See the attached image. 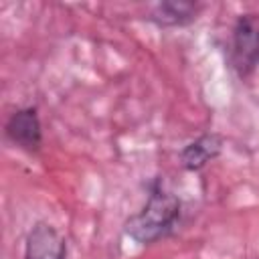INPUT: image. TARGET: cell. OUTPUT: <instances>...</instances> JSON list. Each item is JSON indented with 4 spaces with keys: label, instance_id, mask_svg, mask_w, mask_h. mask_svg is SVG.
<instances>
[{
    "label": "cell",
    "instance_id": "3957f363",
    "mask_svg": "<svg viewBox=\"0 0 259 259\" xmlns=\"http://www.w3.org/2000/svg\"><path fill=\"white\" fill-rule=\"evenodd\" d=\"M24 259H67V243L53 225L36 223L26 237Z\"/></svg>",
    "mask_w": 259,
    "mask_h": 259
},
{
    "label": "cell",
    "instance_id": "6da1fadb",
    "mask_svg": "<svg viewBox=\"0 0 259 259\" xmlns=\"http://www.w3.org/2000/svg\"><path fill=\"white\" fill-rule=\"evenodd\" d=\"M178 217L180 200L162 188H154L144 208L125 223V233L142 245L154 243L174 229Z\"/></svg>",
    "mask_w": 259,
    "mask_h": 259
},
{
    "label": "cell",
    "instance_id": "277c9868",
    "mask_svg": "<svg viewBox=\"0 0 259 259\" xmlns=\"http://www.w3.org/2000/svg\"><path fill=\"white\" fill-rule=\"evenodd\" d=\"M6 136L10 138L12 144H16L22 150L34 152L40 146L42 132H40V121L36 115L34 107H24L18 109L10 115L6 121Z\"/></svg>",
    "mask_w": 259,
    "mask_h": 259
},
{
    "label": "cell",
    "instance_id": "7a4b0ae2",
    "mask_svg": "<svg viewBox=\"0 0 259 259\" xmlns=\"http://www.w3.org/2000/svg\"><path fill=\"white\" fill-rule=\"evenodd\" d=\"M231 63L241 77L253 73L259 63V14H241L233 28Z\"/></svg>",
    "mask_w": 259,
    "mask_h": 259
},
{
    "label": "cell",
    "instance_id": "8992f818",
    "mask_svg": "<svg viewBox=\"0 0 259 259\" xmlns=\"http://www.w3.org/2000/svg\"><path fill=\"white\" fill-rule=\"evenodd\" d=\"M198 6L194 2H182V0H170V2H158L152 6L150 18L158 22L160 26H176L186 24L196 18Z\"/></svg>",
    "mask_w": 259,
    "mask_h": 259
},
{
    "label": "cell",
    "instance_id": "5b68a950",
    "mask_svg": "<svg viewBox=\"0 0 259 259\" xmlns=\"http://www.w3.org/2000/svg\"><path fill=\"white\" fill-rule=\"evenodd\" d=\"M221 150H223V138L219 134H204L182 150L180 162L186 170H200L210 160H214L221 154Z\"/></svg>",
    "mask_w": 259,
    "mask_h": 259
}]
</instances>
